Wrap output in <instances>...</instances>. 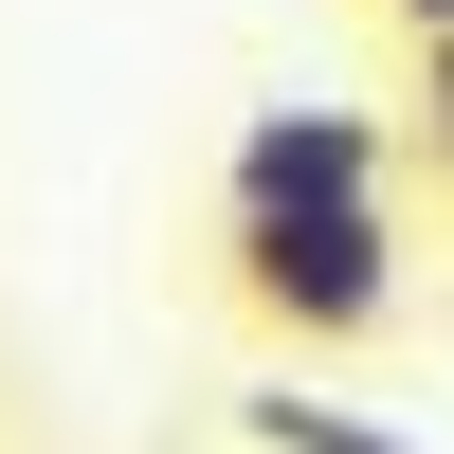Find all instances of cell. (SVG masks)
I'll return each mask as SVG.
<instances>
[{
    "label": "cell",
    "instance_id": "cell-3",
    "mask_svg": "<svg viewBox=\"0 0 454 454\" xmlns=\"http://www.w3.org/2000/svg\"><path fill=\"white\" fill-rule=\"evenodd\" d=\"M237 436H254V454H419L400 419H364V400H309V382H237Z\"/></svg>",
    "mask_w": 454,
    "mask_h": 454
},
{
    "label": "cell",
    "instance_id": "cell-1",
    "mask_svg": "<svg viewBox=\"0 0 454 454\" xmlns=\"http://www.w3.org/2000/svg\"><path fill=\"white\" fill-rule=\"evenodd\" d=\"M218 273H237V309L273 327V346L346 364L400 327V200L364 182V200H237L218 218Z\"/></svg>",
    "mask_w": 454,
    "mask_h": 454
},
{
    "label": "cell",
    "instance_id": "cell-2",
    "mask_svg": "<svg viewBox=\"0 0 454 454\" xmlns=\"http://www.w3.org/2000/svg\"><path fill=\"white\" fill-rule=\"evenodd\" d=\"M400 145H382V109H254L237 128V164H218V200H364V182H382Z\"/></svg>",
    "mask_w": 454,
    "mask_h": 454
},
{
    "label": "cell",
    "instance_id": "cell-5",
    "mask_svg": "<svg viewBox=\"0 0 454 454\" xmlns=\"http://www.w3.org/2000/svg\"><path fill=\"white\" fill-rule=\"evenodd\" d=\"M382 19H400V36H419V19H454V0H382Z\"/></svg>",
    "mask_w": 454,
    "mask_h": 454
},
{
    "label": "cell",
    "instance_id": "cell-4",
    "mask_svg": "<svg viewBox=\"0 0 454 454\" xmlns=\"http://www.w3.org/2000/svg\"><path fill=\"white\" fill-rule=\"evenodd\" d=\"M400 109H419V145L454 164V19H419V91H400Z\"/></svg>",
    "mask_w": 454,
    "mask_h": 454
}]
</instances>
